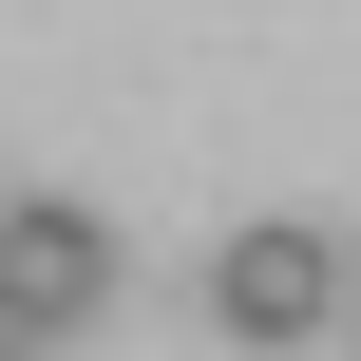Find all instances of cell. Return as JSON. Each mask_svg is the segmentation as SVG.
<instances>
[{
	"label": "cell",
	"mask_w": 361,
	"mask_h": 361,
	"mask_svg": "<svg viewBox=\"0 0 361 361\" xmlns=\"http://www.w3.org/2000/svg\"><path fill=\"white\" fill-rule=\"evenodd\" d=\"M324 324H343V247H324L305 209H247V228L209 247V343L286 361V343H324Z\"/></svg>",
	"instance_id": "obj_1"
},
{
	"label": "cell",
	"mask_w": 361,
	"mask_h": 361,
	"mask_svg": "<svg viewBox=\"0 0 361 361\" xmlns=\"http://www.w3.org/2000/svg\"><path fill=\"white\" fill-rule=\"evenodd\" d=\"M0 305H19V324H57V343H76V324H95V305H114V228H95V209H76V190H0Z\"/></svg>",
	"instance_id": "obj_2"
},
{
	"label": "cell",
	"mask_w": 361,
	"mask_h": 361,
	"mask_svg": "<svg viewBox=\"0 0 361 361\" xmlns=\"http://www.w3.org/2000/svg\"><path fill=\"white\" fill-rule=\"evenodd\" d=\"M0 361H57V324H19V305H0Z\"/></svg>",
	"instance_id": "obj_3"
}]
</instances>
